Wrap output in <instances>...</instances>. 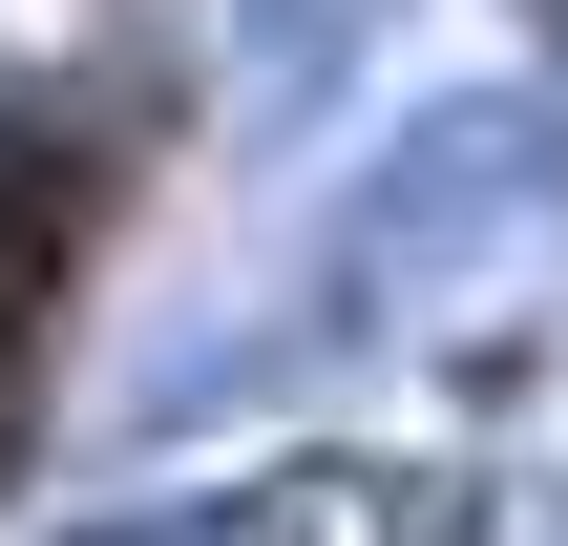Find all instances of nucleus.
<instances>
[{"label":"nucleus","mask_w":568,"mask_h":546,"mask_svg":"<svg viewBox=\"0 0 568 546\" xmlns=\"http://www.w3.org/2000/svg\"><path fill=\"white\" fill-rule=\"evenodd\" d=\"M548 105L527 84H485V105H443V126H400V168H358V210L316 231V337H379V295H443L527 189H548Z\"/></svg>","instance_id":"nucleus-1"},{"label":"nucleus","mask_w":568,"mask_h":546,"mask_svg":"<svg viewBox=\"0 0 568 546\" xmlns=\"http://www.w3.org/2000/svg\"><path fill=\"white\" fill-rule=\"evenodd\" d=\"M358 546H506V505H485L464 463H422V484H379V505H358Z\"/></svg>","instance_id":"nucleus-2"},{"label":"nucleus","mask_w":568,"mask_h":546,"mask_svg":"<svg viewBox=\"0 0 568 546\" xmlns=\"http://www.w3.org/2000/svg\"><path fill=\"white\" fill-rule=\"evenodd\" d=\"M21 442H42V316L0 295V484H21Z\"/></svg>","instance_id":"nucleus-3"}]
</instances>
